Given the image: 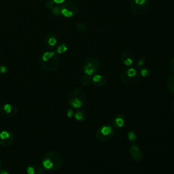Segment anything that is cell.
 <instances>
[{"label":"cell","mask_w":174,"mask_h":174,"mask_svg":"<svg viewBox=\"0 0 174 174\" xmlns=\"http://www.w3.org/2000/svg\"><path fill=\"white\" fill-rule=\"evenodd\" d=\"M101 78H102V75H99V74H96L94 76H93V78H92V81L93 84L97 83L98 82L100 81V80H101Z\"/></svg>","instance_id":"obj_24"},{"label":"cell","mask_w":174,"mask_h":174,"mask_svg":"<svg viewBox=\"0 0 174 174\" xmlns=\"http://www.w3.org/2000/svg\"><path fill=\"white\" fill-rule=\"evenodd\" d=\"M75 98H77V99H80L82 100H83L84 101H86V95L84 92L81 89H75L72 90L71 92L69 93L68 95V97L67 100L69 101V100L75 99Z\"/></svg>","instance_id":"obj_9"},{"label":"cell","mask_w":174,"mask_h":174,"mask_svg":"<svg viewBox=\"0 0 174 174\" xmlns=\"http://www.w3.org/2000/svg\"><path fill=\"white\" fill-rule=\"evenodd\" d=\"M106 78H105V77L102 76V78H101V80H100L99 82H98L97 83L95 84L94 85L95 86V87H103V86L105 85V84H106Z\"/></svg>","instance_id":"obj_23"},{"label":"cell","mask_w":174,"mask_h":174,"mask_svg":"<svg viewBox=\"0 0 174 174\" xmlns=\"http://www.w3.org/2000/svg\"><path fill=\"white\" fill-rule=\"evenodd\" d=\"M0 174H10L9 172L7 171L6 170H4V169H2L0 171Z\"/></svg>","instance_id":"obj_34"},{"label":"cell","mask_w":174,"mask_h":174,"mask_svg":"<svg viewBox=\"0 0 174 174\" xmlns=\"http://www.w3.org/2000/svg\"><path fill=\"white\" fill-rule=\"evenodd\" d=\"M67 45L65 44H61L59 45V46L58 47L57 53V54L64 53L65 52L67 51Z\"/></svg>","instance_id":"obj_22"},{"label":"cell","mask_w":174,"mask_h":174,"mask_svg":"<svg viewBox=\"0 0 174 174\" xmlns=\"http://www.w3.org/2000/svg\"><path fill=\"white\" fill-rule=\"evenodd\" d=\"M172 110H173V111L174 112V101L172 103Z\"/></svg>","instance_id":"obj_35"},{"label":"cell","mask_w":174,"mask_h":174,"mask_svg":"<svg viewBox=\"0 0 174 174\" xmlns=\"http://www.w3.org/2000/svg\"><path fill=\"white\" fill-rule=\"evenodd\" d=\"M149 74H150L149 70L146 69V68H143V69L140 71V75H141L142 77H146Z\"/></svg>","instance_id":"obj_26"},{"label":"cell","mask_w":174,"mask_h":174,"mask_svg":"<svg viewBox=\"0 0 174 174\" xmlns=\"http://www.w3.org/2000/svg\"><path fill=\"white\" fill-rule=\"evenodd\" d=\"M133 1L138 5H144L147 3V0H133Z\"/></svg>","instance_id":"obj_28"},{"label":"cell","mask_w":174,"mask_h":174,"mask_svg":"<svg viewBox=\"0 0 174 174\" xmlns=\"http://www.w3.org/2000/svg\"><path fill=\"white\" fill-rule=\"evenodd\" d=\"M17 112H18L17 108L10 103H6L0 107V113L4 117H14L17 115Z\"/></svg>","instance_id":"obj_6"},{"label":"cell","mask_w":174,"mask_h":174,"mask_svg":"<svg viewBox=\"0 0 174 174\" xmlns=\"http://www.w3.org/2000/svg\"><path fill=\"white\" fill-rule=\"evenodd\" d=\"M129 152L135 161H140L142 159V153L140 148L136 144H133L129 148Z\"/></svg>","instance_id":"obj_8"},{"label":"cell","mask_w":174,"mask_h":174,"mask_svg":"<svg viewBox=\"0 0 174 174\" xmlns=\"http://www.w3.org/2000/svg\"><path fill=\"white\" fill-rule=\"evenodd\" d=\"M44 158L50 160L53 165V171H57L60 169L63 165V159L62 156L58 152L54 151H50V152L46 153L44 156Z\"/></svg>","instance_id":"obj_4"},{"label":"cell","mask_w":174,"mask_h":174,"mask_svg":"<svg viewBox=\"0 0 174 174\" xmlns=\"http://www.w3.org/2000/svg\"><path fill=\"white\" fill-rule=\"evenodd\" d=\"M59 57L57 52H46L40 61L41 67L46 71H54L59 67Z\"/></svg>","instance_id":"obj_1"},{"label":"cell","mask_w":174,"mask_h":174,"mask_svg":"<svg viewBox=\"0 0 174 174\" xmlns=\"http://www.w3.org/2000/svg\"><path fill=\"white\" fill-rule=\"evenodd\" d=\"M169 68L171 69V71L174 73V59H173L169 64Z\"/></svg>","instance_id":"obj_32"},{"label":"cell","mask_w":174,"mask_h":174,"mask_svg":"<svg viewBox=\"0 0 174 174\" xmlns=\"http://www.w3.org/2000/svg\"><path fill=\"white\" fill-rule=\"evenodd\" d=\"M112 124H113V125L115 128L123 127V126H124V116L122 115V114H118L116 116L114 117Z\"/></svg>","instance_id":"obj_15"},{"label":"cell","mask_w":174,"mask_h":174,"mask_svg":"<svg viewBox=\"0 0 174 174\" xmlns=\"http://www.w3.org/2000/svg\"><path fill=\"white\" fill-rule=\"evenodd\" d=\"M121 60L126 66H131L134 61V58L132 54L130 52H124L121 55Z\"/></svg>","instance_id":"obj_12"},{"label":"cell","mask_w":174,"mask_h":174,"mask_svg":"<svg viewBox=\"0 0 174 174\" xmlns=\"http://www.w3.org/2000/svg\"><path fill=\"white\" fill-rule=\"evenodd\" d=\"M78 11V8L74 3L68 2L63 5L61 8V14L67 18L73 17Z\"/></svg>","instance_id":"obj_5"},{"label":"cell","mask_w":174,"mask_h":174,"mask_svg":"<svg viewBox=\"0 0 174 174\" xmlns=\"http://www.w3.org/2000/svg\"><path fill=\"white\" fill-rule=\"evenodd\" d=\"M53 7H54L53 1H48V2L46 3V8H48V9H50V8H53Z\"/></svg>","instance_id":"obj_31"},{"label":"cell","mask_w":174,"mask_h":174,"mask_svg":"<svg viewBox=\"0 0 174 174\" xmlns=\"http://www.w3.org/2000/svg\"><path fill=\"white\" fill-rule=\"evenodd\" d=\"M167 88L170 92L174 94V75H172L167 80Z\"/></svg>","instance_id":"obj_17"},{"label":"cell","mask_w":174,"mask_h":174,"mask_svg":"<svg viewBox=\"0 0 174 174\" xmlns=\"http://www.w3.org/2000/svg\"><path fill=\"white\" fill-rule=\"evenodd\" d=\"M69 105H71L72 108H75V109H78L82 108L83 106L85 101H84L83 100L80 99H77V98H75V99H71L69 101H68Z\"/></svg>","instance_id":"obj_16"},{"label":"cell","mask_w":174,"mask_h":174,"mask_svg":"<svg viewBox=\"0 0 174 174\" xmlns=\"http://www.w3.org/2000/svg\"><path fill=\"white\" fill-rule=\"evenodd\" d=\"M7 71H8V69H7V67L6 66H0V73L4 74V73H7Z\"/></svg>","instance_id":"obj_30"},{"label":"cell","mask_w":174,"mask_h":174,"mask_svg":"<svg viewBox=\"0 0 174 174\" xmlns=\"http://www.w3.org/2000/svg\"><path fill=\"white\" fill-rule=\"evenodd\" d=\"M144 59H141L140 61H139V62L138 63V66L142 67V65H144Z\"/></svg>","instance_id":"obj_33"},{"label":"cell","mask_w":174,"mask_h":174,"mask_svg":"<svg viewBox=\"0 0 174 174\" xmlns=\"http://www.w3.org/2000/svg\"><path fill=\"white\" fill-rule=\"evenodd\" d=\"M140 79L139 74H138L135 77H129L126 73V70H124L122 73V81L123 83L126 84V85H133L137 83Z\"/></svg>","instance_id":"obj_11"},{"label":"cell","mask_w":174,"mask_h":174,"mask_svg":"<svg viewBox=\"0 0 174 174\" xmlns=\"http://www.w3.org/2000/svg\"><path fill=\"white\" fill-rule=\"evenodd\" d=\"M43 171V167L38 164L31 165L27 169L28 174H42Z\"/></svg>","instance_id":"obj_13"},{"label":"cell","mask_w":174,"mask_h":174,"mask_svg":"<svg viewBox=\"0 0 174 174\" xmlns=\"http://www.w3.org/2000/svg\"><path fill=\"white\" fill-rule=\"evenodd\" d=\"M114 135V131L112 126L103 125L99 128L96 133L97 138L100 141H107L113 138Z\"/></svg>","instance_id":"obj_2"},{"label":"cell","mask_w":174,"mask_h":174,"mask_svg":"<svg viewBox=\"0 0 174 174\" xmlns=\"http://www.w3.org/2000/svg\"><path fill=\"white\" fill-rule=\"evenodd\" d=\"M0 165H1V161H0Z\"/></svg>","instance_id":"obj_36"},{"label":"cell","mask_w":174,"mask_h":174,"mask_svg":"<svg viewBox=\"0 0 174 174\" xmlns=\"http://www.w3.org/2000/svg\"><path fill=\"white\" fill-rule=\"evenodd\" d=\"M126 73L129 77H135L138 74L137 70L134 68H129V69H126Z\"/></svg>","instance_id":"obj_20"},{"label":"cell","mask_w":174,"mask_h":174,"mask_svg":"<svg viewBox=\"0 0 174 174\" xmlns=\"http://www.w3.org/2000/svg\"><path fill=\"white\" fill-rule=\"evenodd\" d=\"M73 114H74V112H73V110H71V109H69V110H68L67 112V116L69 118H72Z\"/></svg>","instance_id":"obj_29"},{"label":"cell","mask_w":174,"mask_h":174,"mask_svg":"<svg viewBox=\"0 0 174 174\" xmlns=\"http://www.w3.org/2000/svg\"><path fill=\"white\" fill-rule=\"evenodd\" d=\"M52 12L54 15H59L61 14V8H59V6H54L52 8Z\"/></svg>","instance_id":"obj_25"},{"label":"cell","mask_w":174,"mask_h":174,"mask_svg":"<svg viewBox=\"0 0 174 174\" xmlns=\"http://www.w3.org/2000/svg\"><path fill=\"white\" fill-rule=\"evenodd\" d=\"M14 142V135L8 131H2L0 133V145L9 147Z\"/></svg>","instance_id":"obj_7"},{"label":"cell","mask_w":174,"mask_h":174,"mask_svg":"<svg viewBox=\"0 0 174 174\" xmlns=\"http://www.w3.org/2000/svg\"><path fill=\"white\" fill-rule=\"evenodd\" d=\"M91 80H92V79H91L90 75L85 74V75H84V76L82 78L81 83L82 85L84 86H88L91 83Z\"/></svg>","instance_id":"obj_19"},{"label":"cell","mask_w":174,"mask_h":174,"mask_svg":"<svg viewBox=\"0 0 174 174\" xmlns=\"http://www.w3.org/2000/svg\"><path fill=\"white\" fill-rule=\"evenodd\" d=\"M74 118L78 121H84L86 119V114L84 111H77L74 114Z\"/></svg>","instance_id":"obj_18"},{"label":"cell","mask_w":174,"mask_h":174,"mask_svg":"<svg viewBox=\"0 0 174 174\" xmlns=\"http://www.w3.org/2000/svg\"><path fill=\"white\" fill-rule=\"evenodd\" d=\"M99 68L100 63L99 61L95 58H91L84 63V72L86 75L91 76L97 72Z\"/></svg>","instance_id":"obj_3"},{"label":"cell","mask_w":174,"mask_h":174,"mask_svg":"<svg viewBox=\"0 0 174 174\" xmlns=\"http://www.w3.org/2000/svg\"><path fill=\"white\" fill-rule=\"evenodd\" d=\"M76 28L79 31H83L86 29V25L84 23H82V22H79L76 24Z\"/></svg>","instance_id":"obj_27"},{"label":"cell","mask_w":174,"mask_h":174,"mask_svg":"<svg viewBox=\"0 0 174 174\" xmlns=\"http://www.w3.org/2000/svg\"><path fill=\"white\" fill-rule=\"evenodd\" d=\"M44 43L46 46L49 48H52L57 44V40L53 35L47 34L44 38Z\"/></svg>","instance_id":"obj_14"},{"label":"cell","mask_w":174,"mask_h":174,"mask_svg":"<svg viewBox=\"0 0 174 174\" xmlns=\"http://www.w3.org/2000/svg\"><path fill=\"white\" fill-rule=\"evenodd\" d=\"M127 138H128V140H129L131 142H135L137 140V135L135 134V133L134 132V131H131L128 133Z\"/></svg>","instance_id":"obj_21"},{"label":"cell","mask_w":174,"mask_h":174,"mask_svg":"<svg viewBox=\"0 0 174 174\" xmlns=\"http://www.w3.org/2000/svg\"><path fill=\"white\" fill-rule=\"evenodd\" d=\"M131 10L135 15H142L147 10L148 8V5L147 3L144 5H138L133 1L131 2Z\"/></svg>","instance_id":"obj_10"}]
</instances>
